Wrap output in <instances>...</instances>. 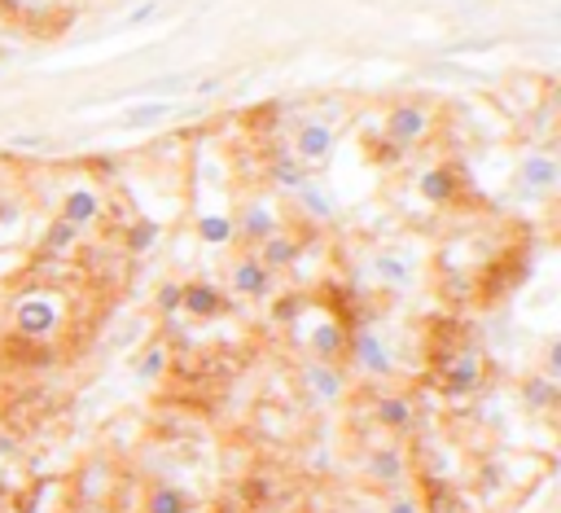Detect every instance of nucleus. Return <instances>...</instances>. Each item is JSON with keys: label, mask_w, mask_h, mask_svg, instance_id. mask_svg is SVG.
Instances as JSON below:
<instances>
[{"label": "nucleus", "mask_w": 561, "mask_h": 513, "mask_svg": "<svg viewBox=\"0 0 561 513\" xmlns=\"http://www.w3.org/2000/svg\"><path fill=\"white\" fill-rule=\"evenodd\" d=\"M544 377L561 382V338H552V343H548V351H544Z\"/></svg>", "instance_id": "28"}, {"label": "nucleus", "mask_w": 561, "mask_h": 513, "mask_svg": "<svg viewBox=\"0 0 561 513\" xmlns=\"http://www.w3.org/2000/svg\"><path fill=\"white\" fill-rule=\"evenodd\" d=\"M233 229L246 246H259L264 238H272L281 229V211L272 207V197H246L242 211L233 216Z\"/></svg>", "instance_id": "5"}, {"label": "nucleus", "mask_w": 561, "mask_h": 513, "mask_svg": "<svg viewBox=\"0 0 561 513\" xmlns=\"http://www.w3.org/2000/svg\"><path fill=\"white\" fill-rule=\"evenodd\" d=\"M167 360H171V351H167L163 343H150V347L141 351V360H137V377H141V382L163 377V373H167Z\"/></svg>", "instance_id": "25"}, {"label": "nucleus", "mask_w": 561, "mask_h": 513, "mask_svg": "<svg viewBox=\"0 0 561 513\" xmlns=\"http://www.w3.org/2000/svg\"><path fill=\"white\" fill-rule=\"evenodd\" d=\"M193 229H197V242L202 246H229V242H238V229H233V216L229 211H202Z\"/></svg>", "instance_id": "18"}, {"label": "nucleus", "mask_w": 561, "mask_h": 513, "mask_svg": "<svg viewBox=\"0 0 561 513\" xmlns=\"http://www.w3.org/2000/svg\"><path fill=\"white\" fill-rule=\"evenodd\" d=\"M180 290H184L180 281H163V285H158V312H163V317H176V312H180Z\"/></svg>", "instance_id": "27"}, {"label": "nucleus", "mask_w": 561, "mask_h": 513, "mask_svg": "<svg viewBox=\"0 0 561 513\" xmlns=\"http://www.w3.org/2000/svg\"><path fill=\"white\" fill-rule=\"evenodd\" d=\"M158 238H163V229H158V220H150V216H141V220H132V229H128V238H124V246H128L132 255H150V251L158 246Z\"/></svg>", "instance_id": "24"}, {"label": "nucleus", "mask_w": 561, "mask_h": 513, "mask_svg": "<svg viewBox=\"0 0 561 513\" xmlns=\"http://www.w3.org/2000/svg\"><path fill=\"white\" fill-rule=\"evenodd\" d=\"M303 382H307V390H311L320 403H339L343 390H347V377L333 369V364H324V360L307 364V369H303Z\"/></svg>", "instance_id": "15"}, {"label": "nucleus", "mask_w": 561, "mask_h": 513, "mask_svg": "<svg viewBox=\"0 0 561 513\" xmlns=\"http://www.w3.org/2000/svg\"><path fill=\"white\" fill-rule=\"evenodd\" d=\"M303 307H307L303 298H281V303L272 307V317H277V321H294V317L303 312Z\"/></svg>", "instance_id": "30"}, {"label": "nucleus", "mask_w": 561, "mask_h": 513, "mask_svg": "<svg viewBox=\"0 0 561 513\" xmlns=\"http://www.w3.org/2000/svg\"><path fill=\"white\" fill-rule=\"evenodd\" d=\"M404 154H408V150H399L395 141H386V137H378V163H386V167H395V163H404Z\"/></svg>", "instance_id": "29"}, {"label": "nucleus", "mask_w": 561, "mask_h": 513, "mask_svg": "<svg viewBox=\"0 0 561 513\" xmlns=\"http://www.w3.org/2000/svg\"><path fill=\"white\" fill-rule=\"evenodd\" d=\"M62 325V298L49 294V290H36V294H23L14 303V330L23 338H49L58 334Z\"/></svg>", "instance_id": "2"}, {"label": "nucleus", "mask_w": 561, "mask_h": 513, "mask_svg": "<svg viewBox=\"0 0 561 513\" xmlns=\"http://www.w3.org/2000/svg\"><path fill=\"white\" fill-rule=\"evenodd\" d=\"M0 14H5V18H14V14H23V0H0Z\"/></svg>", "instance_id": "34"}, {"label": "nucleus", "mask_w": 561, "mask_h": 513, "mask_svg": "<svg viewBox=\"0 0 561 513\" xmlns=\"http://www.w3.org/2000/svg\"><path fill=\"white\" fill-rule=\"evenodd\" d=\"M176 115V101H145V106H132V111H124L119 115V128H154V124H163V119H171Z\"/></svg>", "instance_id": "20"}, {"label": "nucleus", "mask_w": 561, "mask_h": 513, "mask_svg": "<svg viewBox=\"0 0 561 513\" xmlns=\"http://www.w3.org/2000/svg\"><path fill=\"white\" fill-rule=\"evenodd\" d=\"M373 277H378L382 285H391V290H408V285L417 281L412 264H408L404 255H395V251H378V255H373Z\"/></svg>", "instance_id": "17"}, {"label": "nucleus", "mask_w": 561, "mask_h": 513, "mask_svg": "<svg viewBox=\"0 0 561 513\" xmlns=\"http://www.w3.org/2000/svg\"><path fill=\"white\" fill-rule=\"evenodd\" d=\"M58 216L84 233V229H92L105 216V193L97 184H71L66 197H62V207H58Z\"/></svg>", "instance_id": "7"}, {"label": "nucleus", "mask_w": 561, "mask_h": 513, "mask_svg": "<svg viewBox=\"0 0 561 513\" xmlns=\"http://www.w3.org/2000/svg\"><path fill=\"white\" fill-rule=\"evenodd\" d=\"M158 14V0H150V5H141V10H132L128 14V27H141V23H150Z\"/></svg>", "instance_id": "32"}, {"label": "nucleus", "mask_w": 561, "mask_h": 513, "mask_svg": "<svg viewBox=\"0 0 561 513\" xmlns=\"http://www.w3.org/2000/svg\"><path fill=\"white\" fill-rule=\"evenodd\" d=\"M180 312L197 317V321H215L229 312V298H224V290L215 281H184L180 290Z\"/></svg>", "instance_id": "10"}, {"label": "nucleus", "mask_w": 561, "mask_h": 513, "mask_svg": "<svg viewBox=\"0 0 561 513\" xmlns=\"http://www.w3.org/2000/svg\"><path fill=\"white\" fill-rule=\"evenodd\" d=\"M79 238H84V233L58 216V220L44 229V242H40V246H44V255H71V251L79 246Z\"/></svg>", "instance_id": "23"}, {"label": "nucleus", "mask_w": 561, "mask_h": 513, "mask_svg": "<svg viewBox=\"0 0 561 513\" xmlns=\"http://www.w3.org/2000/svg\"><path fill=\"white\" fill-rule=\"evenodd\" d=\"M229 285H233V294H242V298H268L272 285H277V272H268L255 255H242V259L229 268Z\"/></svg>", "instance_id": "11"}, {"label": "nucleus", "mask_w": 561, "mask_h": 513, "mask_svg": "<svg viewBox=\"0 0 561 513\" xmlns=\"http://www.w3.org/2000/svg\"><path fill=\"white\" fill-rule=\"evenodd\" d=\"M365 474H369L373 483H382V487H399V483L408 478V461H404V452H399L395 444H382V448L369 452Z\"/></svg>", "instance_id": "13"}, {"label": "nucleus", "mask_w": 561, "mask_h": 513, "mask_svg": "<svg viewBox=\"0 0 561 513\" xmlns=\"http://www.w3.org/2000/svg\"><path fill=\"white\" fill-rule=\"evenodd\" d=\"M18 216H23V202H14V197H10V202H0V225H14Z\"/></svg>", "instance_id": "33"}, {"label": "nucleus", "mask_w": 561, "mask_h": 513, "mask_svg": "<svg viewBox=\"0 0 561 513\" xmlns=\"http://www.w3.org/2000/svg\"><path fill=\"white\" fill-rule=\"evenodd\" d=\"M557 399H561V386H557L552 377L531 373V377L522 382V403L531 408V413H548V408H557Z\"/></svg>", "instance_id": "19"}, {"label": "nucleus", "mask_w": 561, "mask_h": 513, "mask_svg": "<svg viewBox=\"0 0 561 513\" xmlns=\"http://www.w3.org/2000/svg\"><path fill=\"white\" fill-rule=\"evenodd\" d=\"M352 513H369V509H352Z\"/></svg>", "instance_id": "35"}, {"label": "nucleus", "mask_w": 561, "mask_h": 513, "mask_svg": "<svg viewBox=\"0 0 561 513\" xmlns=\"http://www.w3.org/2000/svg\"><path fill=\"white\" fill-rule=\"evenodd\" d=\"M386 513H425V509H421L412 496H395V500L386 504Z\"/></svg>", "instance_id": "31"}, {"label": "nucleus", "mask_w": 561, "mask_h": 513, "mask_svg": "<svg viewBox=\"0 0 561 513\" xmlns=\"http://www.w3.org/2000/svg\"><path fill=\"white\" fill-rule=\"evenodd\" d=\"M378 422L386 431H408L412 426V403L404 395H382L378 399Z\"/></svg>", "instance_id": "22"}, {"label": "nucleus", "mask_w": 561, "mask_h": 513, "mask_svg": "<svg viewBox=\"0 0 561 513\" xmlns=\"http://www.w3.org/2000/svg\"><path fill=\"white\" fill-rule=\"evenodd\" d=\"M298 255H303V238H294V233H285V229H277L272 238H264L259 242V264L268 268V272H281V268H294L298 264Z\"/></svg>", "instance_id": "12"}, {"label": "nucleus", "mask_w": 561, "mask_h": 513, "mask_svg": "<svg viewBox=\"0 0 561 513\" xmlns=\"http://www.w3.org/2000/svg\"><path fill=\"white\" fill-rule=\"evenodd\" d=\"M461 167L452 163H434V167H421L417 171V193L421 202H430V207H452V202L461 197Z\"/></svg>", "instance_id": "6"}, {"label": "nucleus", "mask_w": 561, "mask_h": 513, "mask_svg": "<svg viewBox=\"0 0 561 513\" xmlns=\"http://www.w3.org/2000/svg\"><path fill=\"white\" fill-rule=\"evenodd\" d=\"M513 184L522 197H552L557 184H561V163L548 154V150H531L518 171H513Z\"/></svg>", "instance_id": "4"}, {"label": "nucleus", "mask_w": 561, "mask_h": 513, "mask_svg": "<svg viewBox=\"0 0 561 513\" xmlns=\"http://www.w3.org/2000/svg\"><path fill=\"white\" fill-rule=\"evenodd\" d=\"M347 325L343 321H333V317H324V321H316V330H311V351H316V360H324V364H333L343 351H347Z\"/></svg>", "instance_id": "14"}, {"label": "nucleus", "mask_w": 561, "mask_h": 513, "mask_svg": "<svg viewBox=\"0 0 561 513\" xmlns=\"http://www.w3.org/2000/svg\"><path fill=\"white\" fill-rule=\"evenodd\" d=\"M438 373H443V390L452 395V399H461V395H470V390L483 386V356L474 347H466V351H457L452 360H447Z\"/></svg>", "instance_id": "8"}, {"label": "nucleus", "mask_w": 561, "mask_h": 513, "mask_svg": "<svg viewBox=\"0 0 561 513\" xmlns=\"http://www.w3.org/2000/svg\"><path fill=\"white\" fill-rule=\"evenodd\" d=\"M434 132H438V115H434L430 101H417V97L395 101L382 119V137L395 141L399 150H421V145H430Z\"/></svg>", "instance_id": "1"}, {"label": "nucleus", "mask_w": 561, "mask_h": 513, "mask_svg": "<svg viewBox=\"0 0 561 513\" xmlns=\"http://www.w3.org/2000/svg\"><path fill=\"white\" fill-rule=\"evenodd\" d=\"M150 513H189V496L180 487L163 483V487L150 491Z\"/></svg>", "instance_id": "26"}, {"label": "nucleus", "mask_w": 561, "mask_h": 513, "mask_svg": "<svg viewBox=\"0 0 561 513\" xmlns=\"http://www.w3.org/2000/svg\"><path fill=\"white\" fill-rule=\"evenodd\" d=\"M294 197H298V207H303V216H307V220H320V225H324V220H333V202H329V193H324L316 180H307Z\"/></svg>", "instance_id": "21"}, {"label": "nucleus", "mask_w": 561, "mask_h": 513, "mask_svg": "<svg viewBox=\"0 0 561 513\" xmlns=\"http://www.w3.org/2000/svg\"><path fill=\"white\" fill-rule=\"evenodd\" d=\"M333 150H339V128L333 124H324L320 115H311V119H303L298 124V132H294V158L307 167V171H320L329 158H333Z\"/></svg>", "instance_id": "3"}, {"label": "nucleus", "mask_w": 561, "mask_h": 513, "mask_svg": "<svg viewBox=\"0 0 561 513\" xmlns=\"http://www.w3.org/2000/svg\"><path fill=\"white\" fill-rule=\"evenodd\" d=\"M264 176H268V184L281 189V193H298V189L311 180V171H307L294 154H272L268 167H264Z\"/></svg>", "instance_id": "16"}, {"label": "nucleus", "mask_w": 561, "mask_h": 513, "mask_svg": "<svg viewBox=\"0 0 561 513\" xmlns=\"http://www.w3.org/2000/svg\"><path fill=\"white\" fill-rule=\"evenodd\" d=\"M347 347H352L360 373H369V377H391V373H395V356H391V347H386L382 334L360 330L356 338H347Z\"/></svg>", "instance_id": "9"}]
</instances>
